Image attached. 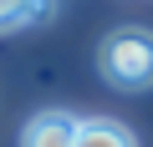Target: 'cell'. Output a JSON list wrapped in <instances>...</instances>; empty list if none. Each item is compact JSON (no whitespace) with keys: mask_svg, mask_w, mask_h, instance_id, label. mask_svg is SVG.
<instances>
[{"mask_svg":"<svg viewBox=\"0 0 153 147\" xmlns=\"http://www.w3.org/2000/svg\"><path fill=\"white\" fill-rule=\"evenodd\" d=\"M97 71L123 91H148L153 86V31H143V26L112 31L97 46Z\"/></svg>","mask_w":153,"mask_h":147,"instance_id":"1","label":"cell"},{"mask_svg":"<svg viewBox=\"0 0 153 147\" xmlns=\"http://www.w3.org/2000/svg\"><path fill=\"white\" fill-rule=\"evenodd\" d=\"M76 127H82V117H71V112H41V117L26 122L21 147H71Z\"/></svg>","mask_w":153,"mask_h":147,"instance_id":"2","label":"cell"},{"mask_svg":"<svg viewBox=\"0 0 153 147\" xmlns=\"http://www.w3.org/2000/svg\"><path fill=\"white\" fill-rule=\"evenodd\" d=\"M71 147H138V137L123 122H112V117H87L82 127H76V142Z\"/></svg>","mask_w":153,"mask_h":147,"instance_id":"3","label":"cell"},{"mask_svg":"<svg viewBox=\"0 0 153 147\" xmlns=\"http://www.w3.org/2000/svg\"><path fill=\"white\" fill-rule=\"evenodd\" d=\"M56 0H0V31H21L36 20H51Z\"/></svg>","mask_w":153,"mask_h":147,"instance_id":"4","label":"cell"}]
</instances>
